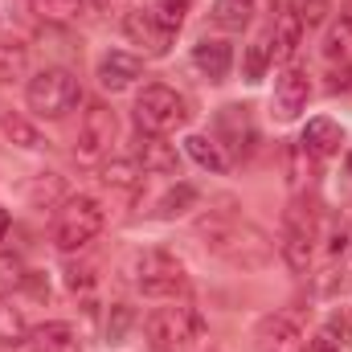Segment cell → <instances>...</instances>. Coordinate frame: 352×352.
<instances>
[{
    "mask_svg": "<svg viewBox=\"0 0 352 352\" xmlns=\"http://www.w3.org/2000/svg\"><path fill=\"white\" fill-rule=\"evenodd\" d=\"M197 238L205 242L209 254H217L221 263L238 266V270H258L270 263V242L258 226H246L238 217L226 213H209L197 221Z\"/></svg>",
    "mask_w": 352,
    "mask_h": 352,
    "instance_id": "1",
    "label": "cell"
},
{
    "mask_svg": "<svg viewBox=\"0 0 352 352\" xmlns=\"http://www.w3.org/2000/svg\"><path fill=\"white\" fill-rule=\"evenodd\" d=\"M144 336L152 352H188L205 336V316L197 307H156L144 320Z\"/></svg>",
    "mask_w": 352,
    "mask_h": 352,
    "instance_id": "2",
    "label": "cell"
},
{
    "mask_svg": "<svg viewBox=\"0 0 352 352\" xmlns=\"http://www.w3.org/2000/svg\"><path fill=\"white\" fill-rule=\"evenodd\" d=\"M25 102H29V111L41 115V119H66V115L82 102V87H78V78H74L70 70H62V66H45L41 74L29 78V87H25Z\"/></svg>",
    "mask_w": 352,
    "mask_h": 352,
    "instance_id": "3",
    "label": "cell"
},
{
    "mask_svg": "<svg viewBox=\"0 0 352 352\" xmlns=\"http://www.w3.org/2000/svg\"><path fill=\"white\" fill-rule=\"evenodd\" d=\"M102 221H107V213H102V205L94 197H87V192L66 197L62 209H58V217H54V242H58V250L74 254V250L90 246L102 234Z\"/></svg>",
    "mask_w": 352,
    "mask_h": 352,
    "instance_id": "4",
    "label": "cell"
},
{
    "mask_svg": "<svg viewBox=\"0 0 352 352\" xmlns=\"http://www.w3.org/2000/svg\"><path fill=\"white\" fill-rule=\"evenodd\" d=\"M184 119H188V107H184V98H180L173 87L152 82V87L140 90V98H135V127H140V131H148V135H168V131H176Z\"/></svg>",
    "mask_w": 352,
    "mask_h": 352,
    "instance_id": "5",
    "label": "cell"
},
{
    "mask_svg": "<svg viewBox=\"0 0 352 352\" xmlns=\"http://www.w3.org/2000/svg\"><path fill=\"white\" fill-rule=\"evenodd\" d=\"M283 263L291 266L295 274H303L311 266V250H316V205L311 201H295L283 213Z\"/></svg>",
    "mask_w": 352,
    "mask_h": 352,
    "instance_id": "6",
    "label": "cell"
},
{
    "mask_svg": "<svg viewBox=\"0 0 352 352\" xmlns=\"http://www.w3.org/2000/svg\"><path fill=\"white\" fill-rule=\"evenodd\" d=\"M131 278H135V287L144 291V295H152V299H173L184 291V266L176 263L173 254H164V250H144V254H135V263H131Z\"/></svg>",
    "mask_w": 352,
    "mask_h": 352,
    "instance_id": "7",
    "label": "cell"
},
{
    "mask_svg": "<svg viewBox=\"0 0 352 352\" xmlns=\"http://www.w3.org/2000/svg\"><path fill=\"white\" fill-rule=\"evenodd\" d=\"M213 140H217V148L221 152H230L234 160H250V152H254V144H258V131H254V123H250V111L246 107H221L217 115H213Z\"/></svg>",
    "mask_w": 352,
    "mask_h": 352,
    "instance_id": "8",
    "label": "cell"
},
{
    "mask_svg": "<svg viewBox=\"0 0 352 352\" xmlns=\"http://www.w3.org/2000/svg\"><path fill=\"white\" fill-rule=\"evenodd\" d=\"M115 131H119L115 111L107 102H87L82 123H78V156L82 160H102L115 144Z\"/></svg>",
    "mask_w": 352,
    "mask_h": 352,
    "instance_id": "9",
    "label": "cell"
},
{
    "mask_svg": "<svg viewBox=\"0 0 352 352\" xmlns=\"http://www.w3.org/2000/svg\"><path fill=\"white\" fill-rule=\"evenodd\" d=\"M307 98H311V82H307V70L303 66H283L278 70V78H274V98H270V107H274V119L278 123H291V119H299L303 115V107H307Z\"/></svg>",
    "mask_w": 352,
    "mask_h": 352,
    "instance_id": "10",
    "label": "cell"
},
{
    "mask_svg": "<svg viewBox=\"0 0 352 352\" xmlns=\"http://www.w3.org/2000/svg\"><path fill=\"white\" fill-rule=\"evenodd\" d=\"M123 33H127V41L131 45H140L144 50V58H164L168 50H173V29H164L148 8H135V12H127L123 16Z\"/></svg>",
    "mask_w": 352,
    "mask_h": 352,
    "instance_id": "11",
    "label": "cell"
},
{
    "mask_svg": "<svg viewBox=\"0 0 352 352\" xmlns=\"http://www.w3.org/2000/svg\"><path fill=\"white\" fill-rule=\"evenodd\" d=\"M254 349L258 352H303V332L291 316L274 311L254 324Z\"/></svg>",
    "mask_w": 352,
    "mask_h": 352,
    "instance_id": "12",
    "label": "cell"
},
{
    "mask_svg": "<svg viewBox=\"0 0 352 352\" xmlns=\"http://www.w3.org/2000/svg\"><path fill=\"white\" fill-rule=\"evenodd\" d=\"M131 156L140 160V168H144V173H152V176H176V173H180L176 144H168L164 135H148V131H140V135H135Z\"/></svg>",
    "mask_w": 352,
    "mask_h": 352,
    "instance_id": "13",
    "label": "cell"
},
{
    "mask_svg": "<svg viewBox=\"0 0 352 352\" xmlns=\"http://www.w3.org/2000/svg\"><path fill=\"white\" fill-rule=\"evenodd\" d=\"M340 144H344V127H340L336 119H307V127H303V135H299V148H303L307 156H316V160L336 156Z\"/></svg>",
    "mask_w": 352,
    "mask_h": 352,
    "instance_id": "14",
    "label": "cell"
},
{
    "mask_svg": "<svg viewBox=\"0 0 352 352\" xmlns=\"http://www.w3.org/2000/svg\"><path fill=\"white\" fill-rule=\"evenodd\" d=\"M140 74H144V62H140L135 54L111 50V54L98 58V87L102 90H127Z\"/></svg>",
    "mask_w": 352,
    "mask_h": 352,
    "instance_id": "15",
    "label": "cell"
},
{
    "mask_svg": "<svg viewBox=\"0 0 352 352\" xmlns=\"http://www.w3.org/2000/svg\"><path fill=\"white\" fill-rule=\"evenodd\" d=\"M192 66H197L209 82H226V78H230V66H234L230 41H217V37L197 41V45H192Z\"/></svg>",
    "mask_w": 352,
    "mask_h": 352,
    "instance_id": "16",
    "label": "cell"
},
{
    "mask_svg": "<svg viewBox=\"0 0 352 352\" xmlns=\"http://www.w3.org/2000/svg\"><path fill=\"white\" fill-rule=\"evenodd\" d=\"M29 340H33V349L37 352H82V336H78V328L66 324V320H50V324L33 328Z\"/></svg>",
    "mask_w": 352,
    "mask_h": 352,
    "instance_id": "17",
    "label": "cell"
},
{
    "mask_svg": "<svg viewBox=\"0 0 352 352\" xmlns=\"http://www.w3.org/2000/svg\"><path fill=\"white\" fill-rule=\"evenodd\" d=\"M303 45V25H299V16L287 8L278 21H274V29H270V50H274V62H287L291 66V58H295V50Z\"/></svg>",
    "mask_w": 352,
    "mask_h": 352,
    "instance_id": "18",
    "label": "cell"
},
{
    "mask_svg": "<svg viewBox=\"0 0 352 352\" xmlns=\"http://www.w3.org/2000/svg\"><path fill=\"white\" fill-rule=\"evenodd\" d=\"M102 180L119 192H135L144 184V168L135 156H111V160H102Z\"/></svg>",
    "mask_w": 352,
    "mask_h": 352,
    "instance_id": "19",
    "label": "cell"
},
{
    "mask_svg": "<svg viewBox=\"0 0 352 352\" xmlns=\"http://www.w3.org/2000/svg\"><path fill=\"white\" fill-rule=\"evenodd\" d=\"M0 131H4V140H12L16 148H29V152H41V148L50 144L29 119H21V115H12V111H0Z\"/></svg>",
    "mask_w": 352,
    "mask_h": 352,
    "instance_id": "20",
    "label": "cell"
},
{
    "mask_svg": "<svg viewBox=\"0 0 352 352\" xmlns=\"http://www.w3.org/2000/svg\"><path fill=\"white\" fill-rule=\"evenodd\" d=\"M254 21V0H213V25L226 33H242Z\"/></svg>",
    "mask_w": 352,
    "mask_h": 352,
    "instance_id": "21",
    "label": "cell"
},
{
    "mask_svg": "<svg viewBox=\"0 0 352 352\" xmlns=\"http://www.w3.org/2000/svg\"><path fill=\"white\" fill-rule=\"evenodd\" d=\"M184 152H188L201 168H209V173H226V168H230V156L217 148L213 135H188V140H184Z\"/></svg>",
    "mask_w": 352,
    "mask_h": 352,
    "instance_id": "22",
    "label": "cell"
},
{
    "mask_svg": "<svg viewBox=\"0 0 352 352\" xmlns=\"http://www.w3.org/2000/svg\"><path fill=\"white\" fill-rule=\"evenodd\" d=\"M29 201H33L37 209H54V205H62V201H66V184H62V176L58 173H37L33 176V184H29Z\"/></svg>",
    "mask_w": 352,
    "mask_h": 352,
    "instance_id": "23",
    "label": "cell"
},
{
    "mask_svg": "<svg viewBox=\"0 0 352 352\" xmlns=\"http://www.w3.org/2000/svg\"><path fill=\"white\" fill-rule=\"evenodd\" d=\"M25 340H29V324H25V316L0 299V349H21Z\"/></svg>",
    "mask_w": 352,
    "mask_h": 352,
    "instance_id": "24",
    "label": "cell"
},
{
    "mask_svg": "<svg viewBox=\"0 0 352 352\" xmlns=\"http://www.w3.org/2000/svg\"><path fill=\"white\" fill-rule=\"evenodd\" d=\"M25 66H29V50L21 41H0V82L25 78Z\"/></svg>",
    "mask_w": 352,
    "mask_h": 352,
    "instance_id": "25",
    "label": "cell"
},
{
    "mask_svg": "<svg viewBox=\"0 0 352 352\" xmlns=\"http://www.w3.org/2000/svg\"><path fill=\"white\" fill-rule=\"evenodd\" d=\"M192 205H197V188H192V184H176V188H168V192L160 197L156 213H160V217H180V213H188Z\"/></svg>",
    "mask_w": 352,
    "mask_h": 352,
    "instance_id": "26",
    "label": "cell"
},
{
    "mask_svg": "<svg viewBox=\"0 0 352 352\" xmlns=\"http://www.w3.org/2000/svg\"><path fill=\"white\" fill-rule=\"evenodd\" d=\"M274 62V50H270V33H263L250 50H246V82H263L266 66Z\"/></svg>",
    "mask_w": 352,
    "mask_h": 352,
    "instance_id": "27",
    "label": "cell"
},
{
    "mask_svg": "<svg viewBox=\"0 0 352 352\" xmlns=\"http://www.w3.org/2000/svg\"><path fill=\"white\" fill-rule=\"evenodd\" d=\"M188 4H192V0H152L148 12H152L164 29H173L176 33V29L184 25V16H188Z\"/></svg>",
    "mask_w": 352,
    "mask_h": 352,
    "instance_id": "28",
    "label": "cell"
},
{
    "mask_svg": "<svg viewBox=\"0 0 352 352\" xmlns=\"http://www.w3.org/2000/svg\"><path fill=\"white\" fill-rule=\"evenodd\" d=\"M291 12L299 16V25H303V29H316V25H324V21H328L332 0H291Z\"/></svg>",
    "mask_w": 352,
    "mask_h": 352,
    "instance_id": "29",
    "label": "cell"
},
{
    "mask_svg": "<svg viewBox=\"0 0 352 352\" xmlns=\"http://www.w3.org/2000/svg\"><path fill=\"white\" fill-rule=\"evenodd\" d=\"M25 263L16 254H0V299H8L16 287H25Z\"/></svg>",
    "mask_w": 352,
    "mask_h": 352,
    "instance_id": "30",
    "label": "cell"
},
{
    "mask_svg": "<svg viewBox=\"0 0 352 352\" xmlns=\"http://www.w3.org/2000/svg\"><path fill=\"white\" fill-rule=\"evenodd\" d=\"M33 12H41L45 21H74L82 12V0H29Z\"/></svg>",
    "mask_w": 352,
    "mask_h": 352,
    "instance_id": "31",
    "label": "cell"
},
{
    "mask_svg": "<svg viewBox=\"0 0 352 352\" xmlns=\"http://www.w3.org/2000/svg\"><path fill=\"white\" fill-rule=\"evenodd\" d=\"M127 328H131V307H127V303H115V307H111V320H107V340L119 344V340L127 336Z\"/></svg>",
    "mask_w": 352,
    "mask_h": 352,
    "instance_id": "32",
    "label": "cell"
},
{
    "mask_svg": "<svg viewBox=\"0 0 352 352\" xmlns=\"http://www.w3.org/2000/svg\"><path fill=\"white\" fill-rule=\"evenodd\" d=\"M303 352H340V340H336V328H320L307 344H303Z\"/></svg>",
    "mask_w": 352,
    "mask_h": 352,
    "instance_id": "33",
    "label": "cell"
},
{
    "mask_svg": "<svg viewBox=\"0 0 352 352\" xmlns=\"http://www.w3.org/2000/svg\"><path fill=\"white\" fill-rule=\"evenodd\" d=\"M328 90H336V94H340V90H352V66L336 70V74H332V82H328Z\"/></svg>",
    "mask_w": 352,
    "mask_h": 352,
    "instance_id": "34",
    "label": "cell"
},
{
    "mask_svg": "<svg viewBox=\"0 0 352 352\" xmlns=\"http://www.w3.org/2000/svg\"><path fill=\"white\" fill-rule=\"evenodd\" d=\"M328 250H332V258H340V254L349 250V230H336V234H332V246H328Z\"/></svg>",
    "mask_w": 352,
    "mask_h": 352,
    "instance_id": "35",
    "label": "cell"
},
{
    "mask_svg": "<svg viewBox=\"0 0 352 352\" xmlns=\"http://www.w3.org/2000/svg\"><path fill=\"white\" fill-rule=\"evenodd\" d=\"M90 4H94L98 12H107V16H111V12H123V8H127L131 0H90Z\"/></svg>",
    "mask_w": 352,
    "mask_h": 352,
    "instance_id": "36",
    "label": "cell"
},
{
    "mask_svg": "<svg viewBox=\"0 0 352 352\" xmlns=\"http://www.w3.org/2000/svg\"><path fill=\"white\" fill-rule=\"evenodd\" d=\"M90 287V270L82 266V270H70V291H87Z\"/></svg>",
    "mask_w": 352,
    "mask_h": 352,
    "instance_id": "37",
    "label": "cell"
},
{
    "mask_svg": "<svg viewBox=\"0 0 352 352\" xmlns=\"http://www.w3.org/2000/svg\"><path fill=\"white\" fill-rule=\"evenodd\" d=\"M340 29H344V33L352 37V0L344 4V8H340Z\"/></svg>",
    "mask_w": 352,
    "mask_h": 352,
    "instance_id": "38",
    "label": "cell"
},
{
    "mask_svg": "<svg viewBox=\"0 0 352 352\" xmlns=\"http://www.w3.org/2000/svg\"><path fill=\"white\" fill-rule=\"evenodd\" d=\"M4 234H8V213L0 209V242H4Z\"/></svg>",
    "mask_w": 352,
    "mask_h": 352,
    "instance_id": "39",
    "label": "cell"
},
{
    "mask_svg": "<svg viewBox=\"0 0 352 352\" xmlns=\"http://www.w3.org/2000/svg\"><path fill=\"white\" fill-rule=\"evenodd\" d=\"M349 173H352V152H349Z\"/></svg>",
    "mask_w": 352,
    "mask_h": 352,
    "instance_id": "40",
    "label": "cell"
}]
</instances>
